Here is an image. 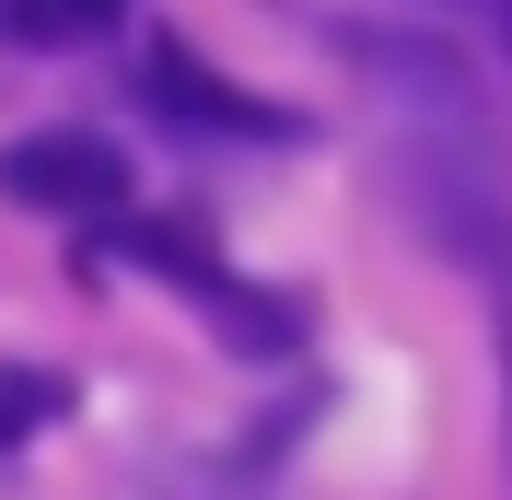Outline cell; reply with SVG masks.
Masks as SVG:
<instances>
[{
	"label": "cell",
	"instance_id": "cell-1",
	"mask_svg": "<svg viewBox=\"0 0 512 500\" xmlns=\"http://www.w3.org/2000/svg\"><path fill=\"white\" fill-rule=\"evenodd\" d=\"M140 94H152V117H175V128H222V140H291V105H256V94H233L222 70H198L187 47H152L140 59Z\"/></svg>",
	"mask_w": 512,
	"mask_h": 500
},
{
	"label": "cell",
	"instance_id": "cell-2",
	"mask_svg": "<svg viewBox=\"0 0 512 500\" xmlns=\"http://www.w3.org/2000/svg\"><path fill=\"white\" fill-rule=\"evenodd\" d=\"M0 187L24 198V210H82V221H105V210L128 198V175H117L105 140H24V152H0Z\"/></svg>",
	"mask_w": 512,
	"mask_h": 500
},
{
	"label": "cell",
	"instance_id": "cell-3",
	"mask_svg": "<svg viewBox=\"0 0 512 500\" xmlns=\"http://www.w3.org/2000/svg\"><path fill=\"white\" fill-rule=\"evenodd\" d=\"M0 12H12V35H24V47H94L128 0H0Z\"/></svg>",
	"mask_w": 512,
	"mask_h": 500
},
{
	"label": "cell",
	"instance_id": "cell-4",
	"mask_svg": "<svg viewBox=\"0 0 512 500\" xmlns=\"http://www.w3.org/2000/svg\"><path fill=\"white\" fill-rule=\"evenodd\" d=\"M59 384H47V373H0V442H24V431H47V419H59Z\"/></svg>",
	"mask_w": 512,
	"mask_h": 500
},
{
	"label": "cell",
	"instance_id": "cell-5",
	"mask_svg": "<svg viewBox=\"0 0 512 500\" xmlns=\"http://www.w3.org/2000/svg\"><path fill=\"white\" fill-rule=\"evenodd\" d=\"M501 24H512V0H501Z\"/></svg>",
	"mask_w": 512,
	"mask_h": 500
}]
</instances>
